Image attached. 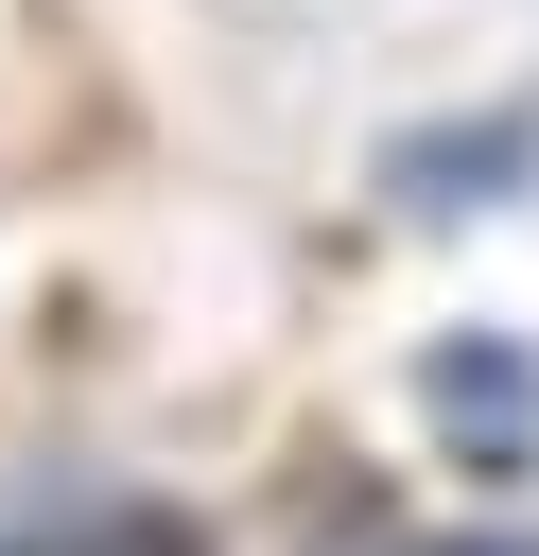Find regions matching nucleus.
Returning <instances> with one entry per match:
<instances>
[{
    "instance_id": "1",
    "label": "nucleus",
    "mask_w": 539,
    "mask_h": 556,
    "mask_svg": "<svg viewBox=\"0 0 539 556\" xmlns=\"http://www.w3.org/2000/svg\"><path fill=\"white\" fill-rule=\"evenodd\" d=\"M17 556H209V539L156 521V504H104V521H52V539H17Z\"/></svg>"
},
{
    "instance_id": "2",
    "label": "nucleus",
    "mask_w": 539,
    "mask_h": 556,
    "mask_svg": "<svg viewBox=\"0 0 539 556\" xmlns=\"http://www.w3.org/2000/svg\"><path fill=\"white\" fill-rule=\"evenodd\" d=\"M487 556H522V539H487Z\"/></svg>"
}]
</instances>
